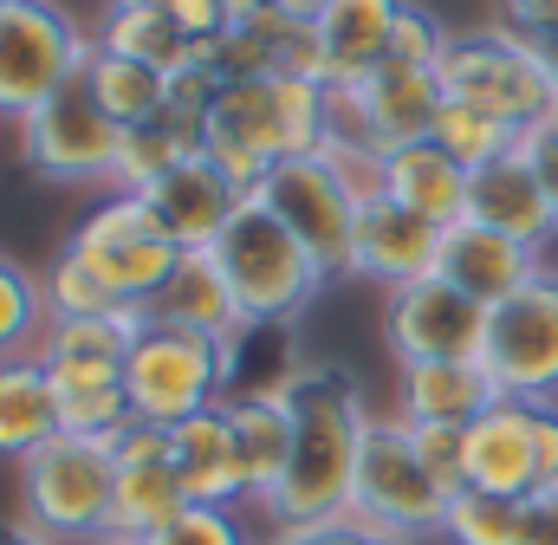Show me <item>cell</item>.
Segmentation results:
<instances>
[{
	"label": "cell",
	"mask_w": 558,
	"mask_h": 545,
	"mask_svg": "<svg viewBox=\"0 0 558 545\" xmlns=\"http://www.w3.org/2000/svg\"><path fill=\"white\" fill-rule=\"evenodd\" d=\"M286 403H292V461L274 481V494L260 500V513L274 526L351 513V481H357V455L371 428L364 384L344 364H299L286 377Z\"/></svg>",
	"instance_id": "6da1fadb"
},
{
	"label": "cell",
	"mask_w": 558,
	"mask_h": 545,
	"mask_svg": "<svg viewBox=\"0 0 558 545\" xmlns=\"http://www.w3.org/2000/svg\"><path fill=\"white\" fill-rule=\"evenodd\" d=\"M318 143H325V85L292 78V72H267V78L221 85V98L208 111L202 156L221 175H234L241 189H254L274 162L312 156Z\"/></svg>",
	"instance_id": "7a4b0ae2"
},
{
	"label": "cell",
	"mask_w": 558,
	"mask_h": 545,
	"mask_svg": "<svg viewBox=\"0 0 558 545\" xmlns=\"http://www.w3.org/2000/svg\"><path fill=\"white\" fill-rule=\"evenodd\" d=\"M111 441L92 435H52L20 461V520H33L59 545H105L111 540Z\"/></svg>",
	"instance_id": "3957f363"
},
{
	"label": "cell",
	"mask_w": 558,
	"mask_h": 545,
	"mask_svg": "<svg viewBox=\"0 0 558 545\" xmlns=\"http://www.w3.org/2000/svg\"><path fill=\"white\" fill-rule=\"evenodd\" d=\"M215 261H221L234 299H241V312L254 325H292L325 292V279H331V272L299 247V234L279 221L274 208H260L254 195L241 202V215L215 241Z\"/></svg>",
	"instance_id": "277c9868"
},
{
	"label": "cell",
	"mask_w": 558,
	"mask_h": 545,
	"mask_svg": "<svg viewBox=\"0 0 558 545\" xmlns=\"http://www.w3.org/2000/svg\"><path fill=\"white\" fill-rule=\"evenodd\" d=\"M351 520H364L371 533H384L397 545L441 540L448 494L422 468L416 435H410L403 415H371L364 455H357V481H351Z\"/></svg>",
	"instance_id": "5b68a950"
},
{
	"label": "cell",
	"mask_w": 558,
	"mask_h": 545,
	"mask_svg": "<svg viewBox=\"0 0 558 545\" xmlns=\"http://www.w3.org/2000/svg\"><path fill=\"white\" fill-rule=\"evenodd\" d=\"M98 39L59 0H7L0 7V124H26L46 98L85 78Z\"/></svg>",
	"instance_id": "8992f818"
},
{
	"label": "cell",
	"mask_w": 558,
	"mask_h": 545,
	"mask_svg": "<svg viewBox=\"0 0 558 545\" xmlns=\"http://www.w3.org/2000/svg\"><path fill=\"white\" fill-rule=\"evenodd\" d=\"M441 92L461 98V105H481L494 118H507L513 131L539 124L546 111H558V85L539 59V46L526 33H513L507 20L500 26H468L448 39L441 52Z\"/></svg>",
	"instance_id": "52a82bcc"
},
{
	"label": "cell",
	"mask_w": 558,
	"mask_h": 545,
	"mask_svg": "<svg viewBox=\"0 0 558 545\" xmlns=\"http://www.w3.org/2000/svg\"><path fill=\"white\" fill-rule=\"evenodd\" d=\"M124 390L131 415L175 428L182 415H202L228 397V351L208 331H182V325H149L143 318L124 358Z\"/></svg>",
	"instance_id": "ba28073f"
},
{
	"label": "cell",
	"mask_w": 558,
	"mask_h": 545,
	"mask_svg": "<svg viewBox=\"0 0 558 545\" xmlns=\"http://www.w3.org/2000/svg\"><path fill=\"white\" fill-rule=\"evenodd\" d=\"M441 105H448L441 72L384 59V65H371L357 85H331V92H325V143L403 149V143L435 136Z\"/></svg>",
	"instance_id": "9c48e42d"
},
{
	"label": "cell",
	"mask_w": 558,
	"mask_h": 545,
	"mask_svg": "<svg viewBox=\"0 0 558 545\" xmlns=\"http://www.w3.org/2000/svg\"><path fill=\"white\" fill-rule=\"evenodd\" d=\"M247 195H254L260 208H274L279 221L299 234V247L331 272V279L351 272V234H357V208H364V195H357V182H351L325 149L274 162Z\"/></svg>",
	"instance_id": "30bf717a"
},
{
	"label": "cell",
	"mask_w": 558,
	"mask_h": 545,
	"mask_svg": "<svg viewBox=\"0 0 558 545\" xmlns=\"http://www.w3.org/2000/svg\"><path fill=\"white\" fill-rule=\"evenodd\" d=\"M481 364L500 397L558 403V272L539 267L513 299L487 305Z\"/></svg>",
	"instance_id": "8fae6325"
},
{
	"label": "cell",
	"mask_w": 558,
	"mask_h": 545,
	"mask_svg": "<svg viewBox=\"0 0 558 545\" xmlns=\"http://www.w3.org/2000/svg\"><path fill=\"white\" fill-rule=\"evenodd\" d=\"M118 156H124V124L105 118V105L85 85H65L20 124V162L52 189H92V182L111 189Z\"/></svg>",
	"instance_id": "7c38bea8"
},
{
	"label": "cell",
	"mask_w": 558,
	"mask_h": 545,
	"mask_svg": "<svg viewBox=\"0 0 558 545\" xmlns=\"http://www.w3.org/2000/svg\"><path fill=\"white\" fill-rule=\"evenodd\" d=\"M558 481V403L500 397L481 422H468V487L533 500Z\"/></svg>",
	"instance_id": "4fadbf2b"
},
{
	"label": "cell",
	"mask_w": 558,
	"mask_h": 545,
	"mask_svg": "<svg viewBox=\"0 0 558 545\" xmlns=\"http://www.w3.org/2000/svg\"><path fill=\"white\" fill-rule=\"evenodd\" d=\"M65 247L98 272V279L131 305V312H143V299H149V292L175 272V261H182V247L156 234V221H149L143 195H111L98 215H85V221H78V234H72Z\"/></svg>",
	"instance_id": "5bb4252c"
},
{
	"label": "cell",
	"mask_w": 558,
	"mask_h": 545,
	"mask_svg": "<svg viewBox=\"0 0 558 545\" xmlns=\"http://www.w3.org/2000/svg\"><path fill=\"white\" fill-rule=\"evenodd\" d=\"M487 305L448 286L441 272H422L384 299V344L397 364H441V358H481Z\"/></svg>",
	"instance_id": "9a60e30c"
},
{
	"label": "cell",
	"mask_w": 558,
	"mask_h": 545,
	"mask_svg": "<svg viewBox=\"0 0 558 545\" xmlns=\"http://www.w3.org/2000/svg\"><path fill=\"white\" fill-rule=\"evenodd\" d=\"M111 468H118V494H111V540L143 545L156 526H169L189 494H182V474H175V455H169V428L156 422H131L111 435Z\"/></svg>",
	"instance_id": "2e32d148"
},
{
	"label": "cell",
	"mask_w": 558,
	"mask_h": 545,
	"mask_svg": "<svg viewBox=\"0 0 558 545\" xmlns=\"http://www.w3.org/2000/svg\"><path fill=\"white\" fill-rule=\"evenodd\" d=\"M241 202H247V189H241L234 175H221L208 156H189V162H175L156 189H143V208H149L156 234L175 241L182 254H189V247H215V241L228 234V221L241 215Z\"/></svg>",
	"instance_id": "e0dca14e"
},
{
	"label": "cell",
	"mask_w": 558,
	"mask_h": 545,
	"mask_svg": "<svg viewBox=\"0 0 558 545\" xmlns=\"http://www.w3.org/2000/svg\"><path fill=\"white\" fill-rule=\"evenodd\" d=\"M435 247H441L435 221H422L416 208H403L390 195H371L357 208V234H351V279H377L384 292H397L422 272H435Z\"/></svg>",
	"instance_id": "ac0fdd59"
},
{
	"label": "cell",
	"mask_w": 558,
	"mask_h": 545,
	"mask_svg": "<svg viewBox=\"0 0 558 545\" xmlns=\"http://www.w3.org/2000/svg\"><path fill=\"white\" fill-rule=\"evenodd\" d=\"M403 20V0H331L312 20V78L331 85H357L371 65L390 59V33Z\"/></svg>",
	"instance_id": "d6986e66"
},
{
	"label": "cell",
	"mask_w": 558,
	"mask_h": 545,
	"mask_svg": "<svg viewBox=\"0 0 558 545\" xmlns=\"http://www.w3.org/2000/svg\"><path fill=\"white\" fill-rule=\"evenodd\" d=\"M468 215H474L481 228H494V234L533 247V254L558 234V215H553V202H546V189H539V175H533V162L520 156V143H513L507 156L468 169Z\"/></svg>",
	"instance_id": "ffe728a7"
},
{
	"label": "cell",
	"mask_w": 558,
	"mask_h": 545,
	"mask_svg": "<svg viewBox=\"0 0 558 545\" xmlns=\"http://www.w3.org/2000/svg\"><path fill=\"white\" fill-rule=\"evenodd\" d=\"M435 272H441L448 286H461L468 299L500 305V299H513V292L539 272V254H533V247H520V241H507V234H494V228H481L474 215H461V221H448V228H441Z\"/></svg>",
	"instance_id": "44dd1931"
},
{
	"label": "cell",
	"mask_w": 558,
	"mask_h": 545,
	"mask_svg": "<svg viewBox=\"0 0 558 545\" xmlns=\"http://www.w3.org/2000/svg\"><path fill=\"white\" fill-rule=\"evenodd\" d=\"M137 318H149V325H182V331H208V338H221V344L247 325V312H241L228 272L215 261V247H189V254L175 261V272L143 299Z\"/></svg>",
	"instance_id": "7402d4cb"
},
{
	"label": "cell",
	"mask_w": 558,
	"mask_h": 545,
	"mask_svg": "<svg viewBox=\"0 0 558 545\" xmlns=\"http://www.w3.org/2000/svg\"><path fill=\"white\" fill-rule=\"evenodd\" d=\"M137 312L124 318H46L39 338V364L52 377V390H85V384H124V358L137 338Z\"/></svg>",
	"instance_id": "603a6c76"
},
{
	"label": "cell",
	"mask_w": 558,
	"mask_h": 545,
	"mask_svg": "<svg viewBox=\"0 0 558 545\" xmlns=\"http://www.w3.org/2000/svg\"><path fill=\"white\" fill-rule=\"evenodd\" d=\"M494 403H500V390H494L481 358H441V364H403L397 371V409L390 415H403L410 428H422V422L468 428Z\"/></svg>",
	"instance_id": "cb8c5ba5"
},
{
	"label": "cell",
	"mask_w": 558,
	"mask_h": 545,
	"mask_svg": "<svg viewBox=\"0 0 558 545\" xmlns=\"http://www.w3.org/2000/svg\"><path fill=\"white\" fill-rule=\"evenodd\" d=\"M169 455H175V474H182V494L189 500H202V507H241V500H254L221 403L202 409V415H182L169 428Z\"/></svg>",
	"instance_id": "d4e9b609"
},
{
	"label": "cell",
	"mask_w": 558,
	"mask_h": 545,
	"mask_svg": "<svg viewBox=\"0 0 558 545\" xmlns=\"http://www.w3.org/2000/svg\"><path fill=\"white\" fill-rule=\"evenodd\" d=\"M221 415H228L241 474L254 487V507H260L274 494V481L286 474V461H292V403H286V390H228Z\"/></svg>",
	"instance_id": "484cf974"
},
{
	"label": "cell",
	"mask_w": 558,
	"mask_h": 545,
	"mask_svg": "<svg viewBox=\"0 0 558 545\" xmlns=\"http://www.w3.org/2000/svg\"><path fill=\"white\" fill-rule=\"evenodd\" d=\"M384 195L416 208L422 221L448 228L468 215V162H454L435 136L403 143V149H384Z\"/></svg>",
	"instance_id": "4316f807"
},
{
	"label": "cell",
	"mask_w": 558,
	"mask_h": 545,
	"mask_svg": "<svg viewBox=\"0 0 558 545\" xmlns=\"http://www.w3.org/2000/svg\"><path fill=\"white\" fill-rule=\"evenodd\" d=\"M59 435V390L39 358H7L0 364V461H26Z\"/></svg>",
	"instance_id": "83f0119b"
},
{
	"label": "cell",
	"mask_w": 558,
	"mask_h": 545,
	"mask_svg": "<svg viewBox=\"0 0 558 545\" xmlns=\"http://www.w3.org/2000/svg\"><path fill=\"white\" fill-rule=\"evenodd\" d=\"M98 105H105V118H118L124 131H137L149 118H162V105H169V78L156 72V65H143V59H124V52H92V65H85V78H78Z\"/></svg>",
	"instance_id": "f1b7e54d"
},
{
	"label": "cell",
	"mask_w": 558,
	"mask_h": 545,
	"mask_svg": "<svg viewBox=\"0 0 558 545\" xmlns=\"http://www.w3.org/2000/svg\"><path fill=\"white\" fill-rule=\"evenodd\" d=\"M105 52H124L156 65L162 78H175L182 65H195V46L182 39V26L169 20V7H105V26L92 33Z\"/></svg>",
	"instance_id": "f546056e"
},
{
	"label": "cell",
	"mask_w": 558,
	"mask_h": 545,
	"mask_svg": "<svg viewBox=\"0 0 558 545\" xmlns=\"http://www.w3.org/2000/svg\"><path fill=\"white\" fill-rule=\"evenodd\" d=\"M46 279L20 267L13 254H0V364L7 358H33L46 338Z\"/></svg>",
	"instance_id": "4dcf8cb0"
},
{
	"label": "cell",
	"mask_w": 558,
	"mask_h": 545,
	"mask_svg": "<svg viewBox=\"0 0 558 545\" xmlns=\"http://www.w3.org/2000/svg\"><path fill=\"white\" fill-rule=\"evenodd\" d=\"M520 533H526V500L487 494V487H461L441 520L448 545H520Z\"/></svg>",
	"instance_id": "1f68e13d"
},
{
	"label": "cell",
	"mask_w": 558,
	"mask_h": 545,
	"mask_svg": "<svg viewBox=\"0 0 558 545\" xmlns=\"http://www.w3.org/2000/svg\"><path fill=\"white\" fill-rule=\"evenodd\" d=\"M189 156H202V149L175 131L169 118H149L137 131H124V156H118L111 189H118V195H143V189H156V182H162L175 162H189Z\"/></svg>",
	"instance_id": "d6a6232c"
},
{
	"label": "cell",
	"mask_w": 558,
	"mask_h": 545,
	"mask_svg": "<svg viewBox=\"0 0 558 545\" xmlns=\"http://www.w3.org/2000/svg\"><path fill=\"white\" fill-rule=\"evenodd\" d=\"M39 279H46V312H52V318H124V312H131L72 247H59L52 267L39 272Z\"/></svg>",
	"instance_id": "836d02e7"
},
{
	"label": "cell",
	"mask_w": 558,
	"mask_h": 545,
	"mask_svg": "<svg viewBox=\"0 0 558 545\" xmlns=\"http://www.w3.org/2000/svg\"><path fill=\"white\" fill-rule=\"evenodd\" d=\"M435 143L454 156V162H468V169H481V162H494V156H507L520 131L507 124V118H494V111H481V105H461V98H448L441 105V118H435Z\"/></svg>",
	"instance_id": "e575fe53"
},
{
	"label": "cell",
	"mask_w": 558,
	"mask_h": 545,
	"mask_svg": "<svg viewBox=\"0 0 558 545\" xmlns=\"http://www.w3.org/2000/svg\"><path fill=\"white\" fill-rule=\"evenodd\" d=\"M143 545H254V533L241 526L234 507H202V500H189L169 526H156Z\"/></svg>",
	"instance_id": "d590c367"
},
{
	"label": "cell",
	"mask_w": 558,
	"mask_h": 545,
	"mask_svg": "<svg viewBox=\"0 0 558 545\" xmlns=\"http://www.w3.org/2000/svg\"><path fill=\"white\" fill-rule=\"evenodd\" d=\"M410 435H416V455H422V468L435 474V487L454 500V494L468 487V428H454V422H422Z\"/></svg>",
	"instance_id": "8d00e7d4"
},
{
	"label": "cell",
	"mask_w": 558,
	"mask_h": 545,
	"mask_svg": "<svg viewBox=\"0 0 558 545\" xmlns=\"http://www.w3.org/2000/svg\"><path fill=\"white\" fill-rule=\"evenodd\" d=\"M448 26L416 7V0H403V20H397V33H390V59H403V65H428V72H441V52H448Z\"/></svg>",
	"instance_id": "74e56055"
},
{
	"label": "cell",
	"mask_w": 558,
	"mask_h": 545,
	"mask_svg": "<svg viewBox=\"0 0 558 545\" xmlns=\"http://www.w3.org/2000/svg\"><path fill=\"white\" fill-rule=\"evenodd\" d=\"M254 545H397V540H384V533H371L364 520L338 513V520H305V526H274L267 540H254Z\"/></svg>",
	"instance_id": "f35d334b"
},
{
	"label": "cell",
	"mask_w": 558,
	"mask_h": 545,
	"mask_svg": "<svg viewBox=\"0 0 558 545\" xmlns=\"http://www.w3.org/2000/svg\"><path fill=\"white\" fill-rule=\"evenodd\" d=\"M520 156L533 162V175H539V189H546V202L558 215V111H546L539 124L520 131Z\"/></svg>",
	"instance_id": "ab89813d"
},
{
	"label": "cell",
	"mask_w": 558,
	"mask_h": 545,
	"mask_svg": "<svg viewBox=\"0 0 558 545\" xmlns=\"http://www.w3.org/2000/svg\"><path fill=\"white\" fill-rule=\"evenodd\" d=\"M169 7V20L182 26V39L202 52L208 39H221L228 26H234V13H228V0H162Z\"/></svg>",
	"instance_id": "60d3db41"
},
{
	"label": "cell",
	"mask_w": 558,
	"mask_h": 545,
	"mask_svg": "<svg viewBox=\"0 0 558 545\" xmlns=\"http://www.w3.org/2000/svg\"><path fill=\"white\" fill-rule=\"evenodd\" d=\"M520 545H558V481L526 500V533H520Z\"/></svg>",
	"instance_id": "b9f144b4"
},
{
	"label": "cell",
	"mask_w": 558,
	"mask_h": 545,
	"mask_svg": "<svg viewBox=\"0 0 558 545\" xmlns=\"http://www.w3.org/2000/svg\"><path fill=\"white\" fill-rule=\"evenodd\" d=\"M500 13H507V26L526 33V39H539V33L558 26V0H500Z\"/></svg>",
	"instance_id": "7bdbcfd3"
},
{
	"label": "cell",
	"mask_w": 558,
	"mask_h": 545,
	"mask_svg": "<svg viewBox=\"0 0 558 545\" xmlns=\"http://www.w3.org/2000/svg\"><path fill=\"white\" fill-rule=\"evenodd\" d=\"M0 545H59V540H46L33 520H0Z\"/></svg>",
	"instance_id": "ee69618b"
},
{
	"label": "cell",
	"mask_w": 558,
	"mask_h": 545,
	"mask_svg": "<svg viewBox=\"0 0 558 545\" xmlns=\"http://www.w3.org/2000/svg\"><path fill=\"white\" fill-rule=\"evenodd\" d=\"M274 7L286 13V20H299V26H312V20H318V13H325L331 0H274Z\"/></svg>",
	"instance_id": "f6af8a7d"
},
{
	"label": "cell",
	"mask_w": 558,
	"mask_h": 545,
	"mask_svg": "<svg viewBox=\"0 0 558 545\" xmlns=\"http://www.w3.org/2000/svg\"><path fill=\"white\" fill-rule=\"evenodd\" d=\"M533 46H539V59H546V72H553V85H558V26L553 33H539Z\"/></svg>",
	"instance_id": "bcb514c9"
},
{
	"label": "cell",
	"mask_w": 558,
	"mask_h": 545,
	"mask_svg": "<svg viewBox=\"0 0 558 545\" xmlns=\"http://www.w3.org/2000/svg\"><path fill=\"white\" fill-rule=\"evenodd\" d=\"M105 7H162V0H105Z\"/></svg>",
	"instance_id": "7dc6e473"
},
{
	"label": "cell",
	"mask_w": 558,
	"mask_h": 545,
	"mask_svg": "<svg viewBox=\"0 0 558 545\" xmlns=\"http://www.w3.org/2000/svg\"><path fill=\"white\" fill-rule=\"evenodd\" d=\"M105 545H131V540H105Z\"/></svg>",
	"instance_id": "c3c4849f"
},
{
	"label": "cell",
	"mask_w": 558,
	"mask_h": 545,
	"mask_svg": "<svg viewBox=\"0 0 558 545\" xmlns=\"http://www.w3.org/2000/svg\"><path fill=\"white\" fill-rule=\"evenodd\" d=\"M0 7H7V0H0Z\"/></svg>",
	"instance_id": "681fc988"
}]
</instances>
